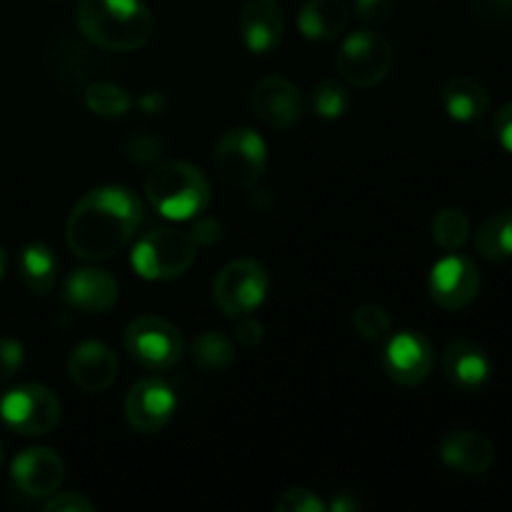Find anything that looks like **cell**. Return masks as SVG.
Returning a JSON list of instances; mask_svg holds the SVG:
<instances>
[{
	"label": "cell",
	"instance_id": "6da1fadb",
	"mask_svg": "<svg viewBox=\"0 0 512 512\" xmlns=\"http://www.w3.org/2000/svg\"><path fill=\"white\" fill-rule=\"evenodd\" d=\"M143 220V203L120 185H103L75 203L65 225L68 248L78 258L98 263L110 260L133 240Z\"/></svg>",
	"mask_w": 512,
	"mask_h": 512
},
{
	"label": "cell",
	"instance_id": "7a4b0ae2",
	"mask_svg": "<svg viewBox=\"0 0 512 512\" xmlns=\"http://www.w3.org/2000/svg\"><path fill=\"white\" fill-rule=\"evenodd\" d=\"M75 18L80 33L110 53L143 48L155 30L153 13L143 0H80Z\"/></svg>",
	"mask_w": 512,
	"mask_h": 512
},
{
	"label": "cell",
	"instance_id": "3957f363",
	"mask_svg": "<svg viewBox=\"0 0 512 512\" xmlns=\"http://www.w3.org/2000/svg\"><path fill=\"white\" fill-rule=\"evenodd\" d=\"M145 195L163 218L175 223L200 218L213 198L203 170L183 160H163L153 165L145 178Z\"/></svg>",
	"mask_w": 512,
	"mask_h": 512
},
{
	"label": "cell",
	"instance_id": "277c9868",
	"mask_svg": "<svg viewBox=\"0 0 512 512\" xmlns=\"http://www.w3.org/2000/svg\"><path fill=\"white\" fill-rule=\"evenodd\" d=\"M198 255V243L188 230L155 228L135 243L130 265L145 280H175L190 270Z\"/></svg>",
	"mask_w": 512,
	"mask_h": 512
},
{
	"label": "cell",
	"instance_id": "5b68a950",
	"mask_svg": "<svg viewBox=\"0 0 512 512\" xmlns=\"http://www.w3.org/2000/svg\"><path fill=\"white\" fill-rule=\"evenodd\" d=\"M393 65V45L375 30H358L348 35L335 55L338 75L353 88H375L385 80Z\"/></svg>",
	"mask_w": 512,
	"mask_h": 512
},
{
	"label": "cell",
	"instance_id": "8992f818",
	"mask_svg": "<svg viewBox=\"0 0 512 512\" xmlns=\"http://www.w3.org/2000/svg\"><path fill=\"white\" fill-rule=\"evenodd\" d=\"M213 165L218 178L230 188H253L268 165L265 140L250 128H230L215 145Z\"/></svg>",
	"mask_w": 512,
	"mask_h": 512
},
{
	"label": "cell",
	"instance_id": "52a82bcc",
	"mask_svg": "<svg viewBox=\"0 0 512 512\" xmlns=\"http://www.w3.org/2000/svg\"><path fill=\"white\" fill-rule=\"evenodd\" d=\"M123 345L145 370H170L185 353V340L173 323L155 315H140L125 328Z\"/></svg>",
	"mask_w": 512,
	"mask_h": 512
},
{
	"label": "cell",
	"instance_id": "ba28073f",
	"mask_svg": "<svg viewBox=\"0 0 512 512\" xmlns=\"http://www.w3.org/2000/svg\"><path fill=\"white\" fill-rule=\"evenodd\" d=\"M268 273L250 258L233 260L218 273L213 283V300L225 318H245L263 305L268 295Z\"/></svg>",
	"mask_w": 512,
	"mask_h": 512
},
{
	"label": "cell",
	"instance_id": "9c48e42d",
	"mask_svg": "<svg viewBox=\"0 0 512 512\" xmlns=\"http://www.w3.org/2000/svg\"><path fill=\"white\" fill-rule=\"evenodd\" d=\"M0 420L13 433L48 435L60 423V400L45 385H18L0 398Z\"/></svg>",
	"mask_w": 512,
	"mask_h": 512
},
{
	"label": "cell",
	"instance_id": "30bf717a",
	"mask_svg": "<svg viewBox=\"0 0 512 512\" xmlns=\"http://www.w3.org/2000/svg\"><path fill=\"white\" fill-rule=\"evenodd\" d=\"M480 270L470 258L448 253L433 265L428 278V293L435 305L445 310L468 308L480 293Z\"/></svg>",
	"mask_w": 512,
	"mask_h": 512
},
{
	"label": "cell",
	"instance_id": "8fae6325",
	"mask_svg": "<svg viewBox=\"0 0 512 512\" xmlns=\"http://www.w3.org/2000/svg\"><path fill=\"white\" fill-rule=\"evenodd\" d=\"M433 345L418 330H400L388 340L383 353V368L393 383L415 388L425 383L433 370Z\"/></svg>",
	"mask_w": 512,
	"mask_h": 512
},
{
	"label": "cell",
	"instance_id": "7c38bea8",
	"mask_svg": "<svg viewBox=\"0 0 512 512\" xmlns=\"http://www.w3.org/2000/svg\"><path fill=\"white\" fill-rule=\"evenodd\" d=\"M175 405L178 400L168 383L158 378H145L130 388L128 398H125V418H128L130 428H135L138 433L153 435L170 423Z\"/></svg>",
	"mask_w": 512,
	"mask_h": 512
},
{
	"label": "cell",
	"instance_id": "4fadbf2b",
	"mask_svg": "<svg viewBox=\"0 0 512 512\" xmlns=\"http://www.w3.org/2000/svg\"><path fill=\"white\" fill-rule=\"evenodd\" d=\"M250 105L260 123L268 128H293L303 118V95L298 85L283 75H265L253 85Z\"/></svg>",
	"mask_w": 512,
	"mask_h": 512
},
{
	"label": "cell",
	"instance_id": "5bb4252c",
	"mask_svg": "<svg viewBox=\"0 0 512 512\" xmlns=\"http://www.w3.org/2000/svg\"><path fill=\"white\" fill-rule=\"evenodd\" d=\"M15 488L28 498H50L60 490L65 478V463L55 450L28 448L10 465Z\"/></svg>",
	"mask_w": 512,
	"mask_h": 512
},
{
	"label": "cell",
	"instance_id": "9a60e30c",
	"mask_svg": "<svg viewBox=\"0 0 512 512\" xmlns=\"http://www.w3.org/2000/svg\"><path fill=\"white\" fill-rule=\"evenodd\" d=\"M63 300L78 313L100 315L118 303V280L100 268H80L68 275Z\"/></svg>",
	"mask_w": 512,
	"mask_h": 512
},
{
	"label": "cell",
	"instance_id": "2e32d148",
	"mask_svg": "<svg viewBox=\"0 0 512 512\" xmlns=\"http://www.w3.org/2000/svg\"><path fill=\"white\" fill-rule=\"evenodd\" d=\"M68 373L83 393H103L118 378V358L100 340H85L70 353Z\"/></svg>",
	"mask_w": 512,
	"mask_h": 512
},
{
	"label": "cell",
	"instance_id": "e0dca14e",
	"mask_svg": "<svg viewBox=\"0 0 512 512\" xmlns=\"http://www.w3.org/2000/svg\"><path fill=\"white\" fill-rule=\"evenodd\" d=\"M443 373L450 380V385L463 393H475V390L485 388L493 373L488 353L480 348L473 340H450L443 350Z\"/></svg>",
	"mask_w": 512,
	"mask_h": 512
},
{
	"label": "cell",
	"instance_id": "ac0fdd59",
	"mask_svg": "<svg viewBox=\"0 0 512 512\" xmlns=\"http://www.w3.org/2000/svg\"><path fill=\"white\" fill-rule=\"evenodd\" d=\"M285 33L278 0H248L240 13V38L255 55L273 53Z\"/></svg>",
	"mask_w": 512,
	"mask_h": 512
},
{
	"label": "cell",
	"instance_id": "d6986e66",
	"mask_svg": "<svg viewBox=\"0 0 512 512\" xmlns=\"http://www.w3.org/2000/svg\"><path fill=\"white\" fill-rule=\"evenodd\" d=\"M440 460L460 475L478 478L495 463V445L478 430H455L440 443Z\"/></svg>",
	"mask_w": 512,
	"mask_h": 512
},
{
	"label": "cell",
	"instance_id": "ffe728a7",
	"mask_svg": "<svg viewBox=\"0 0 512 512\" xmlns=\"http://www.w3.org/2000/svg\"><path fill=\"white\" fill-rule=\"evenodd\" d=\"M350 23V8L345 0H305L298 13V28L308 40H335Z\"/></svg>",
	"mask_w": 512,
	"mask_h": 512
},
{
	"label": "cell",
	"instance_id": "44dd1931",
	"mask_svg": "<svg viewBox=\"0 0 512 512\" xmlns=\"http://www.w3.org/2000/svg\"><path fill=\"white\" fill-rule=\"evenodd\" d=\"M445 113L458 123H475L483 118L490 108V95L485 85H480L475 78L468 75H455L440 90Z\"/></svg>",
	"mask_w": 512,
	"mask_h": 512
},
{
	"label": "cell",
	"instance_id": "7402d4cb",
	"mask_svg": "<svg viewBox=\"0 0 512 512\" xmlns=\"http://www.w3.org/2000/svg\"><path fill=\"white\" fill-rule=\"evenodd\" d=\"M18 273L25 288L35 295H45L53 290L58 280V258L43 243H30L18 255Z\"/></svg>",
	"mask_w": 512,
	"mask_h": 512
},
{
	"label": "cell",
	"instance_id": "603a6c76",
	"mask_svg": "<svg viewBox=\"0 0 512 512\" xmlns=\"http://www.w3.org/2000/svg\"><path fill=\"white\" fill-rule=\"evenodd\" d=\"M475 248L490 263L512 258V210L490 215L475 233Z\"/></svg>",
	"mask_w": 512,
	"mask_h": 512
},
{
	"label": "cell",
	"instance_id": "cb8c5ba5",
	"mask_svg": "<svg viewBox=\"0 0 512 512\" xmlns=\"http://www.w3.org/2000/svg\"><path fill=\"white\" fill-rule=\"evenodd\" d=\"M193 360L203 370H228L235 363V345L220 330H205L193 343Z\"/></svg>",
	"mask_w": 512,
	"mask_h": 512
},
{
	"label": "cell",
	"instance_id": "d4e9b609",
	"mask_svg": "<svg viewBox=\"0 0 512 512\" xmlns=\"http://www.w3.org/2000/svg\"><path fill=\"white\" fill-rule=\"evenodd\" d=\"M433 240L448 253H458L470 238V220L460 208H443L435 213L433 223Z\"/></svg>",
	"mask_w": 512,
	"mask_h": 512
},
{
	"label": "cell",
	"instance_id": "484cf974",
	"mask_svg": "<svg viewBox=\"0 0 512 512\" xmlns=\"http://www.w3.org/2000/svg\"><path fill=\"white\" fill-rule=\"evenodd\" d=\"M85 105L103 118H120L130 110L133 98L115 83H93L85 90Z\"/></svg>",
	"mask_w": 512,
	"mask_h": 512
},
{
	"label": "cell",
	"instance_id": "4316f807",
	"mask_svg": "<svg viewBox=\"0 0 512 512\" xmlns=\"http://www.w3.org/2000/svg\"><path fill=\"white\" fill-rule=\"evenodd\" d=\"M313 110L325 120H338L348 113L350 108V93L343 83L338 80H320L313 88Z\"/></svg>",
	"mask_w": 512,
	"mask_h": 512
},
{
	"label": "cell",
	"instance_id": "83f0119b",
	"mask_svg": "<svg viewBox=\"0 0 512 512\" xmlns=\"http://www.w3.org/2000/svg\"><path fill=\"white\" fill-rule=\"evenodd\" d=\"M353 330L358 333V338L370 340V343H378V340L388 338L390 333L388 310L373 303L360 305V308H355L353 313Z\"/></svg>",
	"mask_w": 512,
	"mask_h": 512
},
{
	"label": "cell",
	"instance_id": "f1b7e54d",
	"mask_svg": "<svg viewBox=\"0 0 512 512\" xmlns=\"http://www.w3.org/2000/svg\"><path fill=\"white\" fill-rule=\"evenodd\" d=\"M273 508L278 512H325V503L313 490L290 488L275 500Z\"/></svg>",
	"mask_w": 512,
	"mask_h": 512
},
{
	"label": "cell",
	"instance_id": "f546056e",
	"mask_svg": "<svg viewBox=\"0 0 512 512\" xmlns=\"http://www.w3.org/2000/svg\"><path fill=\"white\" fill-rule=\"evenodd\" d=\"M25 350L18 340L0 338V383H8L23 370Z\"/></svg>",
	"mask_w": 512,
	"mask_h": 512
},
{
	"label": "cell",
	"instance_id": "4dcf8cb0",
	"mask_svg": "<svg viewBox=\"0 0 512 512\" xmlns=\"http://www.w3.org/2000/svg\"><path fill=\"white\" fill-rule=\"evenodd\" d=\"M355 13L363 23L383 25L393 18L395 0H355Z\"/></svg>",
	"mask_w": 512,
	"mask_h": 512
},
{
	"label": "cell",
	"instance_id": "1f68e13d",
	"mask_svg": "<svg viewBox=\"0 0 512 512\" xmlns=\"http://www.w3.org/2000/svg\"><path fill=\"white\" fill-rule=\"evenodd\" d=\"M45 510L48 512H90L93 510V503L88 498H83L80 493H60L50 495V500L45 503Z\"/></svg>",
	"mask_w": 512,
	"mask_h": 512
},
{
	"label": "cell",
	"instance_id": "d6a6232c",
	"mask_svg": "<svg viewBox=\"0 0 512 512\" xmlns=\"http://www.w3.org/2000/svg\"><path fill=\"white\" fill-rule=\"evenodd\" d=\"M263 325H260V320L250 318V315H245V318H238V328H235V340H238L243 348H258L260 343H263Z\"/></svg>",
	"mask_w": 512,
	"mask_h": 512
},
{
	"label": "cell",
	"instance_id": "836d02e7",
	"mask_svg": "<svg viewBox=\"0 0 512 512\" xmlns=\"http://www.w3.org/2000/svg\"><path fill=\"white\" fill-rule=\"evenodd\" d=\"M190 235H193L198 245H213L218 243L220 235H223V225H220V220L215 218H200Z\"/></svg>",
	"mask_w": 512,
	"mask_h": 512
},
{
	"label": "cell",
	"instance_id": "e575fe53",
	"mask_svg": "<svg viewBox=\"0 0 512 512\" xmlns=\"http://www.w3.org/2000/svg\"><path fill=\"white\" fill-rule=\"evenodd\" d=\"M495 138L508 153H512V103L500 108V113L495 115Z\"/></svg>",
	"mask_w": 512,
	"mask_h": 512
},
{
	"label": "cell",
	"instance_id": "d590c367",
	"mask_svg": "<svg viewBox=\"0 0 512 512\" xmlns=\"http://www.w3.org/2000/svg\"><path fill=\"white\" fill-rule=\"evenodd\" d=\"M325 510H333V512H355V510H360V503H358V498H355V495H350V493H338L333 500H330V503H325Z\"/></svg>",
	"mask_w": 512,
	"mask_h": 512
},
{
	"label": "cell",
	"instance_id": "8d00e7d4",
	"mask_svg": "<svg viewBox=\"0 0 512 512\" xmlns=\"http://www.w3.org/2000/svg\"><path fill=\"white\" fill-rule=\"evenodd\" d=\"M5 270H8V255H5V248L0 245V278L5 275Z\"/></svg>",
	"mask_w": 512,
	"mask_h": 512
},
{
	"label": "cell",
	"instance_id": "74e56055",
	"mask_svg": "<svg viewBox=\"0 0 512 512\" xmlns=\"http://www.w3.org/2000/svg\"><path fill=\"white\" fill-rule=\"evenodd\" d=\"M0 465H3V445H0Z\"/></svg>",
	"mask_w": 512,
	"mask_h": 512
}]
</instances>
